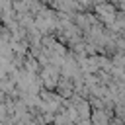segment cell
<instances>
[{
	"label": "cell",
	"instance_id": "1",
	"mask_svg": "<svg viewBox=\"0 0 125 125\" xmlns=\"http://www.w3.org/2000/svg\"><path fill=\"white\" fill-rule=\"evenodd\" d=\"M111 117H113V115H111V109L102 107V109H92L88 119H90V123H92V125H107Z\"/></svg>",
	"mask_w": 125,
	"mask_h": 125
},
{
	"label": "cell",
	"instance_id": "2",
	"mask_svg": "<svg viewBox=\"0 0 125 125\" xmlns=\"http://www.w3.org/2000/svg\"><path fill=\"white\" fill-rule=\"evenodd\" d=\"M64 125H76V123H72V121H66V123H64Z\"/></svg>",
	"mask_w": 125,
	"mask_h": 125
},
{
	"label": "cell",
	"instance_id": "3",
	"mask_svg": "<svg viewBox=\"0 0 125 125\" xmlns=\"http://www.w3.org/2000/svg\"><path fill=\"white\" fill-rule=\"evenodd\" d=\"M33 125H39V123H33Z\"/></svg>",
	"mask_w": 125,
	"mask_h": 125
}]
</instances>
